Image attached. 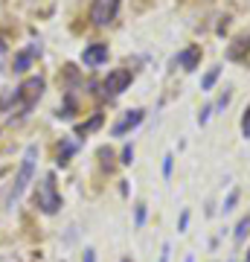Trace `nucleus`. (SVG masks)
Masks as SVG:
<instances>
[{"mask_svg": "<svg viewBox=\"0 0 250 262\" xmlns=\"http://www.w3.org/2000/svg\"><path fill=\"white\" fill-rule=\"evenodd\" d=\"M41 94H44V79H41V76H29L9 99H3V108H6V114H9L12 120H15V117H24V114L41 99Z\"/></svg>", "mask_w": 250, "mask_h": 262, "instance_id": "nucleus-1", "label": "nucleus"}, {"mask_svg": "<svg viewBox=\"0 0 250 262\" xmlns=\"http://www.w3.org/2000/svg\"><path fill=\"white\" fill-rule=\"evenodd\" d=\"M35 204H38V210H41V213H47V215H53V213H58V210H61V195H58L56 175H53V172H50V175H44V181L38 184Z\"/></svg>", "mask_w": 250, "mask_h": 262, "instance_id": "nucleus-2", "label": "nucleus"}, {"mask_svg": "<svg viewBox=\"0 0 250 262\" xmlns=\"http://www.w3.org/2000/svg\"><path fill=\"white\" fill-rule=\"evenodd\" d=\"M35 158H38V146H29L24 160H20L18 175H15V184H12V189H9V204H15V201L24 195V189L29 187V181L35 175Z\"/></svg>", "mask_w": 250, "mask_h": 262, "instance_id": "nucleus-3", "label": "nucleus"}, {"mask_svg": "<svg viewBox=\"0 0 250 262\" xmlns=\"http://www.w3.org/2000/svg\"><path fill=\"white\" fill-rule=\"evenodd\" d=\"M120 3L122 0H93L90 3V20L96 27L111 24V20L117 18V12H120Z\"/></svg>", "mask_w": 250, "mask_h": 262, "instance_id": "nucleus-4", "label": "nucleus"}, {"mask_svg": "<svg viewBox=\"0 0 250 262\" xmlns=\"http://www.w3.org/2000/svg\"><path fill=\"white\" fill-rule=\"evenodd\" d=\"M131 82H134V73H131V70H125V67H122V70H113V73H108V79L102 82V88H105L102 94L108 96V99H113V96H120Z\"/></svg>", "mask_w": 250, "mask_h": 262, "instance_id": "nucleus-5", "label": "nucleus"}, {"mask_svg": "<svg viewBox=\"0 0 250 262\" xmlns=\"http://www.w3.org/2000/svg\"><path fill=\"white\" fill-rule=\"evenodd\" d=\"M143 117H146V111H143V108H131V111H125L120 120L113 122L111 134H113V137H125L128 131H134L140 122H143Z\"/></svg>", "mask_w": 250, "mask_h": 262, "instance_id": "nucleus-6", "label": "nucleus"}, {"mask_svg": "<svg viewBox=\"0 0 250 262\" xmlns=\"http://www.w3.org/2000/svg\"><path fill=\"white\" fill-rule=\"evenodd\" d=\"M82 61L87 67H99L108 61V44H90V47H84L82 53Z\"/></svg>", "mask_w": 250, "mask_h": 262, "instance_id": "nucleus-7", "label": "nucleus"}, {"mask_svg": "<svg viewBox=\"0 0 250 262\" xmlns=\"http://www.w3.org/2000/svg\"><path fill=\"white\" fill-rule=\"evenodd\" d=\"M35 56H41V47H38V44H29L27 50H20L18 56H15V64H12V70H15V73H27Z\"/></svg>", "mask_w": 250, "mask_h": 262, "instance_id": "nucleus-8", "label": "nucleus"}, {"mask_svg": "<svg viewBox=\"0 0 250 262\" xmlns=\"http://www.w3.org/2000/svg\"><path fill=\"white\" fill-rule=\"evenodd\" d=\"M198 61H201V47L198 44H189L184 53H177V64L184 67V70H195Z\"/></svg>", "mask_w": 250, "mask_h": 262, "instance_id": "nucleus-9", "label": "nucleus"}, {"mask_svg": "<svg viewBox=\"0 0 250 262\" xmlns=\"http://www.w3.org/2000/svg\"><path fill=\"white\" fill-rule=\"evenodd\" d=\"M247 50H250V32H247V35H239L236 41H233V47L227 50V58H233V61H239V58L244 56Z\"/></svg>", "mask_w": 250, "mask_h": 262, "instance_id": "nucleus-10", "label": "nucleus"}, {"mask_svg": "<svg viewBox=\"0 0 250 262\" xmlns=\"http://www.w3.org/2000/svg\"><path fill=\"white\" fill-rule=\"evenodd\" d=\"M73 151H76V143H70V140L61 143V146H58V166H67L70 158H73Z\"/></svg>", "mask_w": 250, "mask_h": 262, "instance_id": "nucleus-11", "label": "nucleus"}, {"mask_svg": "<svg viewBox=\"0 0 250 262\" xmlns=\"http://www.w3.org/2000/svg\"><path fill=\"white\" fill-rule=\"evenodd\" d=\"M247 233H250V215H244L239 225H236V233H233V239H236V245H241L244 239H247Z\"/></svg>", "mask_w": 250, "mask_h": 262, "instance_id": "nucleus-12", "label": "nucleus"}, {"mask_svg": "<svg viewBox=\"0 0 250 262\" xmlns=\"http://www.w3.org/2000/svg\"><path fill=\"white\" fill-rule=\"evenodd\" d=\"M99 125H102V114H93L90 120L82 122V125H79L76 131H79V134H90V131H93V128H99Z\"/></svg>", "mask_w": 250, "mask_h": 262, "instance_id": "nucleus-13", "label": "nucleus"}, {"mask_svg": "<svg viewBox=\"0 0 250 262\" xmlns=\"http://www.w3.org/2000/svg\"><path fill=\"white\" fill-rule=\"evenodd\" d=\"M218 76H221V67H213V70L201 79V91H213V84L218 82Z\"/></svg>", "mask_w": 250, "mask_h": 262, "instance_id": "nucleus-14", "label": "nucleus"}, {"mask_svg": "<svg viewBox=\"0 0 250 262\" xmlns=\"http://www.w3.org/2000/svg\"><path fill=\"white\" fill-rule=\"evenodd\" d=\"M146 215H148V210H146V204L140 201V204L134 207V225H137V227H143V225H146Z\"/></svg>", "mask_w": 250, "mask_h": 262, "instance_id": "nucleus-15", "label": "nucleus"}, {"mask_svg": "<svg viewBox=\"0 0 250 262\" xmlns=\"http://www.w3.org/2000/svg\"><path fill=\"white\" fill-rule=\"evenodd\" d=\"M236 204H239V189H233L230 195H227V201H224V213H230Z\"/></svg>", "mask_w": 250, "mask_h": 262, "instance_id": "nucleus-16", "label": "nucleus"}, {"mask_svg": "<svg viewBox=\"0 0 250 262\" xmlns=\"http://www.w3.org/2000/svg\"><path fill=\"white\" fill-rule=\"evenodd\" d=\"M120 163H125V166H128V163H131V160H134V146H131V143H128V146H125V149H122V155H120Z\"/></svg>", "mask_w": 250, "mask_h": 262, "instance_id": "nucleus-17", "label": "nucleus"}, {"mask_svg": "<svg viewBox=\"0 0 250 262\" xmlns=\"http://www.w3.org/2000/svg\"><path fill=\"white\" fill-rule=\"evenodd\" d=\"M241 134L250 137V105H247V111H244V117H241Z\"/></svg>", "mask_w": 250, "mask_h": 262, "instance_id": "nucleus-18", "label": "nucleus"}, {"mask_svg": "<svg viewBox=\"0 0 250 262\" xmlns=\"http://www.w3.org/2000/svg\"><path fill=\"white\" fill-rule=\"evenodd\" d=\"M172 163H175V158H172V155H166V158H163V178H169V175H172Z\"/></svg>", "mask_w": 250, "mask_h": 262, "instance_id": "nucleus-19", "label": "nucleus"}, {"mask_svg": "<svg viewBox=\"0 0 250 262\" xmlns=\"http://www.w3.org/2000/svg\"><path fill=\"white\" fill-rule=\"evenodd\" d=\"M215 111V108H213V105H207V108H204V111H201V114H198V122H201V125H204V122L207 120H210V114H213Z\"/></svg>", "mask_w": 250, "mask_h": 262, "instance_id": "nucleus-20", "label": "nucleus"}, {"mask_svg": "<svg viewBox=\"0 0 250 262\" xmlns=\"http://www.w3.org/2000/svg\"><path fill=\"white\" fill-rule=\"evenodd\" d=\"M186 225H189V210H184V213H180V225H177V230L184 233V230H186Z\"/></svg>", "mask_w": 250, "mask_h": 262, "instance_id": "nucleus-21", "label": "nucleus"}, {"mask_svg": "<svg viewBox=\"0 0 250 262\" xmlns=\"http://www.w3.org/2000/svg\"><path fill=\"white\" fill-rule=\"evenodd\" d=\"M169 253H172V245H163V251H160V262H169Z\"/></svg>", "mask_w": 250, "mask_h": 262, "instance_id": "nucleus-22", "label": "nucleus"}, {"mask_svg": "<svg viewBox=\"0 0 250 262\" xmlns=\"http://www.w3.org/2000/svg\"><path fill=\"white\" fill-rule=\"evenodd\" d=\"M227 102H230V94H224L221 99H218V102H215V108H221V111H224V108H227Z\"/></svg>", "mask_w": 250, "mask_h": 262, "instance_id": "nucleus-23", "label": "nucleus"}, {"mask_svg": "<svg viewBox=\"0 0 250 262\" xmlns=\"http://www.w3.org/2000/svg\"><path fill=\"white\" fill-rule=\"evenodd\" d=\"M84 262H96V251H93V248H87V251H84Z\"/></svg>", "mask_w": 250, "mask_h": 262, "instance_id": "nucleus-24", "label": "nucleus"}, {"mask_svg": "<svg viewBox=\"0 0 250 262\" xmlns=\"http://www.w3.org/2000/svg\"><path fill=\"white\" fill-rule=\"evenodd\" d=\"M3 50H6V47H3V41H0V53H3Z\"/></svg>", "mask_w": 250, "mask_h": 262, "instance_id": "nucleus-25", "label": "nucleus"}, {"mask_svg": "<svg viewBox=\"0 0 250 262\" xmlns=\"http://www.w3.org/2000/svg\"><path fill=\"white\" fill-rule=\"evenodd\" d=\"M244 262H250V253H247V259H244Z\"/></svg>", "mask_w": 250, "mask_h": 262, "instance_id": "nucleus-26", "label": "nucleus"}, {"mask_svg": "<svg viewBox=\"0 0 250 262\" xmlns=\"http://www.w3.org/2000/svg\"><path fill=\"white\" fill-rule=\"evenodd\" d=\"M122 262H131V259H122Z\"/></svg>", "mask_w": 250, "mask_h": 262, "instance_id": "nucleus-27", "label": "nucleus"}]
</instances>
